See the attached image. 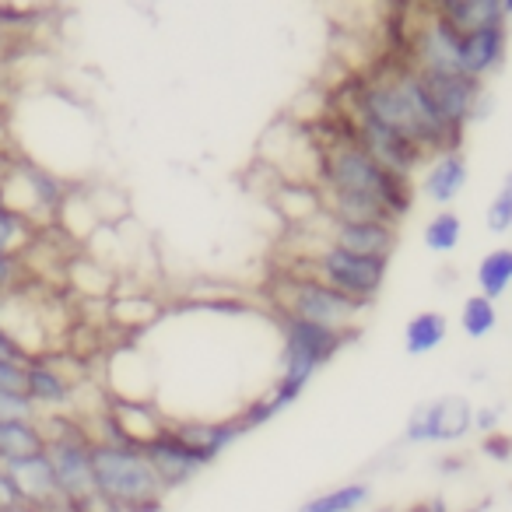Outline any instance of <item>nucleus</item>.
Instances as JSON below:
<instances>
[{
    "label": "nucleus",
    "instance_id": "obj_5",
    "mask_svg": "<svg viewBox=\"0 0 512 512\" xmlns=\"http://www.w3.org/2000/svg\"><path fill=\"white\" fill-rule=\"evenodd\" d=\"M274 302L281 306V316H295V320L316 323V327L337 330V334H358V323L372 309L365 302H355L348 295L334 292L330 285H323L313 274L302 271H288L281 278Z\"/></svg>",
    "mask_w": 512,
    "mask_h": 512
},
{
    "label": "nucleus",
    "instance_id": "obj_16",
    "mask_svg": "<svg viewBox=\"0 0 512 512\" xmlns=\"http://www.w3.org/2000/svg\"><path fill=\"white\" fill-rule=\"evenodd\" d=\"M0 467L8 470V477L15 481L22 502L32 505V509H46V505L60 498L57 477H53V467H50V456H46V449H43V453L18 456V460L0 463Z\"/></svg>",
    "mask_w": 512,
    "mask_h": 512
},
{
    "label": "nucleus",
    "instance_id": "obj_1",
    "mask_svg": "<svg viewBox=\"0 0 512 512\" xmlns=\"http://www.w3.org/2000/svg\"><path fill=\"white\" fill-rule=\"evenodd\" d=\"M351 106H355V116H369V120H379L386 127L400 130V134H407L425 155L460 151L463 130H453L449 123H442L425 81L407 64L400 71H390L383 78L362 85V92L351 99Z\"/></svg>",
    "mask_w": 512,
    "mask_h": 512
},
{
    "label": "nucleus",
    "instance_id": "obj_23",
    "mask_svg": "<svg viewBox=\"0 0 512 512\" xmlns=\"http://www.w3.org/2000/svg\"><path fill=\"white\" fill-rule=\"evenodd\" d=\"M36 235H39L36 221L18 214L15 207L4 204V197H0V256H18V260H25V253L36 246Z\"/></svg>",
    "mask_w": 512,
    "mask_h": 512
},
{
    "label": "nucleus",
    "instance_id": "obj_4",
    "mask_svg": "<svg viewBox=\"0 0 512 512\" xmlns=\"http://www.w3.org/2000/svg\"><path fill=\"white\" fill-rule=\"evenodd\" d=\"M92 491L113 512H162L165 488L141 449L92 442Z\"/></svg>",
    "mask_w": 512,
    "mask_h": 512
},
{
    "label": "nucleus",
    "instance_id": "obj_15",
    "mask_svg": "<svg viewBox=\"0 0 512 512\" xmlns=\"http://www.w3.org/2000/svg\"><path fill=\"white\" fill-rule=\"evenodd\" d=\"M421 78V74H418ZM432 95L435 113L442 116V123H449L453 130H467L470 109H474V99L481 95V81H470L463 74H432V78H421Z\"/></svg>",
    "mask_w": 512,
    "mask_h": 512
},
{
    "label": "nucleus",
    "instance_id": "obj_19",
    "mask_svg": "<svg viewBox=\"0 0 512 512\" xmlns=\"http://www.w3.org/2000/svg\"><path fill=\"white\" fill-rule=\"evenodd\" d=\"M474 404L460 393H449V397L432 400V442H460L467 439L474 428Z\"/></svg>",
    "mask_w": 512,
    "mask_h": 512
},
{
    "label": "nucleus",
    "instance_id": "obj_3",
    "mask_svg": "<svg viewBox=\"0 0 512 512\" xmlns=\"http://www.w3.org/2000/svg\"><path fill=\"white\" fill-rule=\"evenodd\" d=\"M281 334H285L281 376L274 379L271 393H264L274 414L288 411L306 393V386L313 383L316 372L355 337V334H337V330L316 327V323L306 320H295V316H281Z\"/></svg>",
    "mask_w": 512,
    "mask_h": 512
},
{
    "label": "nucleus",
    "instance_id": "obj_13",
    "mask_svg": "<svg viewBox=\"0 0 512 512\" xmlns=\"http://www.w3.org/2000/svg\"><path fill=\"white\" fill-rule=\"evenodd\" d=\"M505 50H509V25H488L460 36V74L470 81H481L498 74L505 67Z\"/></svg>",
    "mask_w": 512,
    "mask_h": 512
},
{
    "label": "nucleus",
    "instance_id": "obj_39",
    "mask_svg": "<svg viewBox=\"0 0 512 512\" xmlns=\"http://www.w3.org/2000/svg\"><path fill=\"white\" fill-rule=\"evenodd\" d=\"M0 512H39V509H32V505H11V509H0Z\"/></svg>",
    "mask_w": 512,
    "mask_h": 512
},
{
    "label": "nucleus",
    "instance_id": "obj_20",
    "mask_svg": "<svg viewBox=\"0 0 512 512\" xmlns=\"http://www.w3.org/2000/svg\"><path fill=\"white\" fill-rule=\"evenodd\" d=\"M449 337V320L439 309H421L404 323V351L411 358L432 355L435 348H442Z\"/></svg>",
    "mask_w": 512,
    "mask_h": 512
},
{
    "label": "nucleus",
    "instance_id": "obj_29",
    "mask_svg": "<svg viewBox=\"0 0 512 512\" xmlns=\"http://www.w3.org/2000/svg\"><path fill=\"white\" fill-rule=\"evenodd\" d=\"M502 418H505V411H502L498 404L474 407V418H470V428H477L481 435H495V432H502Z\"/></svg>",
    "mask_w": 512,
    "mask_h": 512
},
{
    "label": "nucleus",
    "instance_id": "obj_33",
    "mask_svg": "<svg viewBox=\"0 0 512 512\" xmlns=\"http://www.w3.org/2000/svg\"><path fill=\"white\" fill-rule=\"evenodd\" d=\"M0 362H29V351L18 348L15 341H11V334L4 327H0Z\"/></svg>",
    "mask_w": 512,
    "mask_h": 512
},
{
    "label": "nucleus",
    "instance_id": "obj_38",
    "mask_svg": "<svg viewBox=\"0 0 512 512\" xmlns=\"http://www.w3.org/2000/svg\"><path fill=\"white\" fill-rule=\"evenodd\" d=\"M8 39H11V32H8V25H4V18H0V57H4V46H8Z\"/></svg>",
    "mask_w": 512,
    "mask_h": 512
},
{
    "label": "nucleus",
    "instance_id": "obj_11",
    "mask_svg": "<svg viewBox=\"0 0 512 512\" xmlns=\"http://www.w3.org/2000/svg\"><path fill=\"white\" fill-rule=\"evenodd\" d=\"M78 383L81 379L67 376V372L53 362L50 351H36V355H29V362H25V397H29V404L39 411V418H43V411L64 414L67 407L74 404Z\"/></svg>",
    "mask_w": 512,
    "mask_h": 512
},
{
    "label": "nucleus",
    "instance_id": "obj_37",
    "mask_svg": "<svg viewBox=\"0 0 512 512\" xmlns=\"http://www.w3.org/2000/svg\"><path fill=\"white\" fill-rule=\"evenodd\" d=\"M425 505H428V512H453L446 505V498H432V502H425Z\"/></svg>",
    "mask_w": 512,
    "mask_h": 512
},
{
    "label": "nucleus",
    "instance_id": "obj_24",
    "mask_svg": "<svg viewBox=\"0 0 512 512\" xmlns=\"http://www.w3.org/2000/svg\"><path fill=\"white\" fill-rule=\"evenodd\" d=\"M474 278H477V295H484L488 302L502 299L512 285V249L498 246V249H491V253H484Z\"/></svg>",
    "mask_w": 512,
    "mask_h": 512
},
{
    "label": "nucleus",
    "instance_id": "obj_28",
    "mask_svg": "<svg viewBox=\"0 0 512 512\" xmlns=\"http://www.w3.org/2000/svg\"><path fill=\"white\" fill-rule=\"evenodd\" d=\"M404 442L407 446H425V442H432V400H428V404H418L411 414H407Z\"/></svg>",
    "mask_w": 512,
    "mask_h": 512
},
{
    "label": "nucleus",
    "instance_id": "obj_26",
    "mask_svg": "<svg viewBox=\"0 0 512 512\" xmlns=\"http://www.w3.org/2000/svg\"><path fill=\"white\" fill-rule=\"evenodd\" d=\"M498 327V306L488 302L484 295H470L460 306V330L470 337V341H484L491 330Z\"/></svg>",
    "mask_w": 512,
    "mask_h": 512
},
{
    "label": "nucleus",
    "instance_id": "obj_21",
    "mask_svg": "<svg viewBox=\"0 0 512 512\" xmlns=\"http://www.w3.org/2000/svg\"><path fill=\"white\" fill-rule=\"evenodd\" d=\"M372 502V484L369 481H348L337 488L316 491L295 512H362Z\"/></svg>",
    "mask_w": 512,
    "mask_h": 512
},
{
    "label": "nucleus",
    "instance_id": "obj_17",
    "mask_svg": "<svg viewBox=\"0 0 512 512\" xmlns=\"http://www.w3.org/2000/svg\"><path fill=\"white\" fill-rule=\"evenodd\" d=\"M172 428H176V435L186 442V446L193 449V453L200 456V460L211 467L214 460H218L225 449H232L235 442L242 439V425L235 418H218V421H197V418H190V421H169Z\"/></svg>",
    "mask_w": 512,
    "mask_h": 512
},
{
    "label": "nucleus",
    "instance_id": "obj_7",
    "mask_svg": "<svg viewBox=\"0 0 512 512\" xmlns=\"http://www.w3.org/2000/svg\"><path fill=\"white\" fill-rule=\"evenodd\" d=\"M43 428L60 498H88L92 495V435L74 414H50L43 418Z\"/></svg>",
    "mask_w": 512,
    "mask_h": 512
},
{
    "label": "nucleus",
    "instance_id": "obj_18",
    "mask_svg": "<svg viewBox=\"0 0 512 512\" xmlns=\"http://www.w3.org/2000/svg\"><path fill=\"white\" fill-rule=\"evenodd\" d=\"M435 15L453 25L460 36H467L488 25H509L512 4L509 0H446V4H435Z\"/></svg>",
    "mask_w": 512,
    "mask_h": 512
},
{
    "label": "nucleus",
    "instance_id": "obj_30",
    "mask_svg": "<svg viewBox=\"0 0 512 512\" xmlns=\"http://www.w3.org/2000/svg\"><path fill=\"white\" fill-rule=\"evenodd\" d=\"M25 278V260H18V256H0V299L8 292H15L18 285H22Z\"/></svg>",
    "mask_w": 512,
    "mask_h": 512
},
{
    "label": "nucleus",
    "instance_id": "obj_40",
    "mask_svg": "<svg viewBox=\"0 0 512 512\" xmlns=\"http://www.w3.org/2000/svg\"><path fill=\"white\" fill-rule=\"evenodd\" d=\"M4 74H8V64H4V57H0V88H4Z\"/></svg>",
    "mask_w": 512,
    "mask_h": 512
},
{
    "label": "nucleus",
    "instance_id": "obj_35",
    "mask_svg": "<svg viewBox=\"0 0 512 512\" xmlns=\"http://www.w3.org/2000/svg\"><path fill=\"white\" fill-rule=\"evenodd\" d=\"M11 505H25L22 495H18L15 481L8 477V470L0 467V509H11Z\"/></svg>",
    "mask_w": 512,
    "mask_h": 512
},
{
    "label": "nucleus",
    "instance_id": "obj_34",
    "mask_svg": "<svg viewBox=\"0 0 512 512\" xmlns=\"http://www.w3.org/2000/svg\"><path fill=\"white\" fill-rule=\"evenodd\" d=\"M495 113V95L488 92V88H481V95L474 99V109H470V120H467V127L470 123H481V120H488V116Z\"/></svg>",
    "mask_w": 512,
    "mask_h": 512
},
{
    "label": "nucleus",
    "instance_id": "obj_9",
    "mask_svg": "<svg viewBox=\"0 0 512 512\" xmlns=\"http://www.w3.org/2000/svg\"><path fill=\"white\" fill-rule=\"evenodd\" d=\"M355 144L376 165H383V169H390V172H400V176H411L428 158L407 134H400V130L386 127V123H379V120H369V116H355Z\"/></svg>",
    "mask_w": 512,
    "mask_h": 512
},
{
    "label": "nucleus",
    "instance_id": "obj_2",
    "mask_svg": "<svg viewBox=\"0 0 512 512\" xmlns=\"http://www.w3.org/2000/svg\"><path fill=\"white\" fill-rule=\"evenodd\" d=\"M316 186L323 197H369L383 207V214L400 225L414 207V183L411 176H400L383 165H376L358 144H327L320 158V176Z\"/></svg>",
    "mask_w": 512,
    "mask_h": 512
},
{
    "label": "nucleus",
    "instance_id": "obj_10",
    "mask_svg": "<svg viewBox=\"0 0 512 512\" xmlns=\"http://www.w3.org/2000/svg\"><path fill=\"white\" fill-rule=\"evenodd\" d=\"M141 456L148 460V467L155 470V477L165 488V495L176 491V488H183V484H190L193 477L207 467V463L200 460V456L193 453L183 439H179L176 428H172L169 421H165V428H158L148 442H141Z\"/></svg>",
    "mask_w": 512,
    "mask_h": 512
},
{
    "label": "nucleus",
    "instance_id": "obj_36",
    "mask_svg": "<svg viewBox=\"0 0 512 512\" xmlns=\"http://www.w3.org/2000/svg\"><path fill=\"white\" fill-rule=\"evenodd\" d=\"M4 137H8V102L0 99V151H4Z\"/></svg>",
    "mask_w": 512,
    "mask_h": 512
},
{
    "label": "nucleus",
    "instance_id": "obj_25",
    "mask_svg": "<svg viewBox=\"0 0 512 512\" xmlns=\"http://www.w3.org/2000/svg\"><path fill=\"white\" fill-rule=\"evenodd\" d=\"M425 249L435 256H446L453 253L456 246H460L463 239V218L453 211V207H442V211H435L432 218L425 221Z\"/></svg>",
    "mask_w": 512,
    "mask_h": 512
},
{
    "label": "nucleus",
    "instance_id": "obj_12",
    "mask_svg": "<svg viewBox=\"0 0 512 512\" xmlns=\"http://www.w3.org/2000/svg\"><path fill=\"white\" fill-rule=\"evenodd\" d=\"M397 225L390 221H330L323 242L341 246L358 256H376V260H390L397 249Z\"/></svg>",
    "mask_w": 512,
    "mask_h": 512
},
{
    "label": "nucleus",
    "instance_id": "obj_31",
    "mask_svg": "<svg viewBox=\"0 0 512 512\" xmlns=\"http://www.w3.org/2000/svg\"><path fill=\"white\" fill-rule=\"evenodd\" d=\"M0 390L25 393V365L22 362H0Z\"/></svg>",
    "mask_w": 512,
    "mask_h": 512
},
{
    "label": "nucleus",
    "instance_id": "obj_27",
    "mask_svg": "<svg viewBox=\"0 0 512 512\" xmlns=\"http://www.w3.org/2000/svg\"><path fill=\"white\" fill-rule=\"evenodd\" d=\"M484 225L491 235H505L512 228V176L498 186V193L491 197L488 211H484Z\"/></svg>",
    "mask_w": 512,
    "mask_h": 512
},
{
    "label": "nucleus",
    "instance_id": "obj_6",
    "mask_svg": "<svg viewBox=\"0 0 512 512\" xmlns=\"http://www.w3.org/2000/svg\"><path fill=\"white\" fill-rule=\"evenodd\" d=\"M302 274H313L316 281L330 285L334 292L348 295L355 302L372 306L379 295V288L386 285V274H390V260H376V256H358L348 253L341 246H330L320 242L313 253L306 256V267H299Z\"/></svg>",
    "mask_w": 512,
    "mask_h": 512
},
{
    "label": "nucleus",
    "instance_id": "obj_14",
    "mask_svg": "<svg viewBox=\"0 0 512 512\" xmlns=\"http://www.w3.org/2000/svg\"><path fill=\"white\" fill-rule=\"evenodd\" d=\"M467 183H470V165H467V158H463V151H439V155L425 165V172H421L418 193L428 204H435L442 211V207H449L467 190Z\"/></svg>",
    "mask_w": 512,
    "mask_h": 512
},
{
    "label": "nucleus",
    "instance_id": "obj_32",
    "mask_svg": "<svg viewBox=\"0 0 512 512\" xmlns=\"http://www.w3.org/2000/svg\"><path fill=\"white\" fill-rule=\"evenodd\" d=\"M481 449H484V456H491L495 463H509V435H502V432L484 435Z\"/></svg>",
    "mask_w": 512,
    "mask_h": 512
},
{
    "label": "nucleus",
    "instance_id": "obj_8",
    "mask_svg": "<svg viewBox=\"0 0 512 512\" xmlns=\"http://www.w3.org/2000/svg\"><path fill=\"white\" fill-rule=\"evenodd\" d=\"M407 67L432 78V74H460V32L453 25H446L435 8L418 22V29L411 32V50H407Z\"/></svg>",
    "mask_w": 512,
    "mask_h": 512
},
{
    "label": "nucleus",
    "instance_id": "obj_22",
    "mask_svg": "<svg viewBox=\"0 0 512 512\" xmlns=\"http://www.w3.org/2000/svg\"><path fill=\"white\" fill-rule=\"evenodd\" d=\"M46 449V428L43 418L36 421H0V463L32 456Z\"/></svg>",
    "mask_w": 512,
    "mask_h": 512
}]
</instances>
